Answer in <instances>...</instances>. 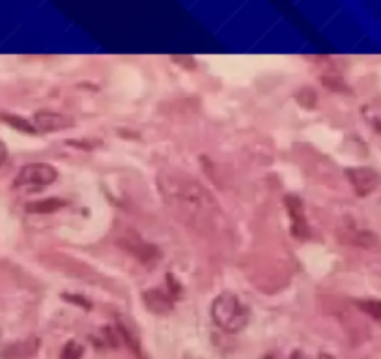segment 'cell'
<instances>
[{
  "instance_id": "cell-1",
  "label": "cell",
  "mask_w": 381,
  "mask_h": 359,
  "mask_svg": "<svg viewBox=\"0 0 381 359\" xmlns=\"http://www.w3.org/2000/svg\"><path fill=\"white\" fill-rule=\"evenodd\" d=\"M157 185L172 214L186 225L202 232L217 228L221 206L198 180L180 170H163L157 176Z\"/></svg>"
},
{
  "instance_id": "cell-2",
  "label": "cell",
  "mask_w": 381,
  "mask_h": 359,
  "mask_svg": "<svg viewBox=\"0 0 381 359\" xmlns=\"http://www.w3.org/2000/svg\"><path fill=\"white\" fill-rule=\"evenodd\" d=\"M212 319L217 328L227 333L241 331L251 320V311L247 305L232 292L219 294L212 303Z\"/></svg>"
},
{
  "instance_id": "cell-3",
  "label": "cell",
  "mask_w": 381,
  "mask_h": 359,
  "mask_svg": "<svg viewBox=\"0 0 381 359\" xmlns=\"http://www.w3.org/2000/svg\"><path fill=\"white\" fill-rule=\"evenodd\" d=\"M58 178V170L49 163L25 165L19 175L16 176L17 187H47L55 184Z\"/></svg>"
},
{
  "instance_id": "cell-4",
  "label": "cell",
  "mask_w": 381,
  "mask_h": 359,
  "mask_svg": "<svg viewBox=\"0 0 381 359\" xmlns=\"http://www.w3.org/2000/svg\"><path fill=\"white\" fill-rule=\"evenodd\" d=\"M346 176H348L351 187L356 189V193L359 197H368L370 193H374L381 184L380 172H376V170L370 169V167L348 169L346 170Z\"/></svg>"
},
{
  "instance_id": "cell-5",
  "label": "cell",
  "mask_w": 381,
  "mask_h": 359,
  "mask_svg": "<svg viewBox=\"0 0 381 359\" xmlns=\"http://www.w3.org/2000/svg\"><path fill=\"white\" fill-rule=\"evenodd\" d=\"M284 204L288 208L290 219H292V234L297 238H307L309 236V221L305 216L303 202L295 195H288L284 199Z\"/></svg>"
},
{
  "instance_id": "cell-6",
  "label": "cell",
  "mask_w": 381,
  "mask_h": 359,
  "mask_svg": "<svg viewBox=\"0 0 381 359\" xmlns=\"http://www.w3.org/2000/svg\"><path fill=\"white\" fill-rule=\"evenodd\" d=\"M118 245L122 247V249H125L127 253H131L133 257L140 258V260L144 262L154 260V258H157V255H159L154 245H149V243L142 241L137 234H133V232L127 234V236L118 238Z\"/></svg>"
},
{
  "instance_id": "cell-7",
  "label": "cell",
  "mask_w": 381,
  "mask_h": 359,
  "mask_svg": "<svg viewBox=\"0 0 381 359\" xmlns=\"http://www.w3.org/2000/svg\"><path fill=\"white\" fill-rule=\"evenodd\" d=\"M72 118H67L60 113H52V111H40V113L34 114L32 118V126L38 131L47 133V131H58V129L69 128L72 126Z\"/></svg>"
},
{
  "instance_id": "cell-8",
  "label": "cell",
  "mask_w": 381,
  "mask_h": 359,
  "mask_svg": "<svg viewBox=\"0 0 381 359\" xmlns=\"http://www.w3.org/2000/svg\"><path fill=\"white\" fill-rule=\"evenodd\" d=\"M144 302L146 305L157 314L169 313L170 309H172V299H170L165 292H161V290H149V292H146Z\"/></svg>"
},
{
  "instance_id": "cell-9",
  "label": "cell",
  "mask_w": 381,
  "mask_h": 359,
  "mask_svg": "<svg viewBox=\"0 0 381 359\" xmlns=\"http://www.w3.org/2000/svg\"><path fill=\"white\" fill-rule=\"evenodd\" d=\"M340 238H342L344 243H350V245H359V247L377 245V238L366 231H353V228H351V231H348Z\"/></svg>"
},
{
  "instance_id": "cell-10",
  "label": "cell",
  "mask_w": 381,
  "mask_h": 359,
  "mask_svg": "<svg viewBox=\"0 0 381 359\" xmlns=\"http://www.w3.org/2000/svg\"><path fill=\"white\" fill-rule=\"evenodd\" d=\"M66 206V200L62 199H43V200H34L26 204V210L32 214H52V211L60 210Z\"/></svg>"
},
{
  "instance_id": "cell-11",
  "label": "cell",
  "mask_w": 381,
  "mask_h": 359,
  "mask_svg": "<svg viewBox=\"0 0 381 359\" xmlns=\"http://www.w3.org/2000/svg\"><path fill=\"white\" fill-rule=\"evenodd\" d=\"M357 307L365 314H368L372 320L381 324V299H360L357 302Z\"/></svg>"
},
{
  "instance_id": "cell-12",
  "label": "cell",
  "mask_w": 381,
  "mask_h": 359,
  "mask_svg": "<svg viewBox=\"0 0 381 359\" xmlns=\"http://www.w3.org/2000/svg\"><path fill=\"white\" fill-rule=\"evenodd\" d=\"M0 118L4 120L6 123H10V126H13L16 129H21V131H25V133H36V129H34L32 122H28V120L21 118V116H11V114H0Z\"/></svg>"
},
{
  "instance_id": "cell-13",
  "label": "cell",
  "mask_w": 381,
  "mask_h": 359,
  "mask_svg": "<svg viewBox=\"0 0 381 359\" xmlns=\"http://www.w3.org/2000/svg\"><path fill=\"white\" fill-rule=\"evenodd\" d=\"M60 359H83V346L75 341H69L66 343V346L62 348V354Z\"/></svg>"
},
{
  "instance_id": "cell-14",
  "label": "cell",
  "mask_w": 381,
  "mask_h": 359,
  "mask_svg": "<svg viewBox=\"0 0 381 359\" xmlns=\"http://www.w3.org/2000/svg\"><path fill=\"white\" fill-rule=\"evenodd\" d=\"M6 160H8V148H6V144L0 140V167L6 163Z\"/></svg>"
},
{
  "instance_id": "cell-15",
  "label": "cell",
  "mask_w": 381,
  "mask_h": 359,
  "mask_svg": "<svg viewBox=\"0 0 381 359\" xmlns=\"http://www.w3.org/2000/svg\"><path fill=\"white\" fill-rule=\"evenodd\" d=\"M318 359H336L335 355H331V354H319Z\"/></svg>"
},
{
  "instance_id": "cell-16",
  "label": "cell",
  "mask_w": 381,
  "mask_h": 359,
  "mask_svg": "<svg viewBox=\"0 0 381 359\" xmlns=\"http://www.w3.org/2000/svg\"><path fill=\"white\" fill-rule=\"evenodd\" d=\"M290 359H305L303 358V354H301V352H295V354H292V358Z\"/></svg>"
}]
</instances>
